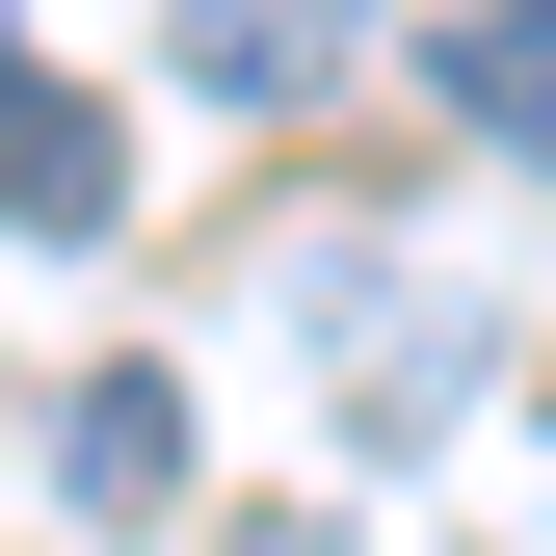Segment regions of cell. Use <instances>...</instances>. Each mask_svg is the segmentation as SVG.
<instances>
[{"label": "cell", "mask_w": 556, "mask_h": 556, "mask_svg": "<svg viewBox=\"0 0 556 556\" xmlns=\"http://www.w3.org/2000/svg\"><path fill=\"white\" fill-rule=\"evenodd\" d=\"M344 53H371V0H186V80L213 106H318Z\"/></svg>", "instance_id": "obj_3"}, {"label": "cell", "mask_w": 556, "mask_h": 556, "mask_svg": "<svg viewBox=\"0 0 556 556\" xmlns=\"http://www.w3.org/2000/svg\"><path fill=\"white\" fill-rule=\"evenodd\" d=\"M425 106L477 132V160H556V0H451V27H425Z\"/></svg>", "instance_id": "obj_2"}, {"label": "cell", "mask_w": 556, "mask_h": 556, "mask_svg": "<svg viewBox=\"0 0 556 556\" xmlns=\"http://www.w3.org/2000/svg\"><path fill=\"white\" fill-rule=\"evenodd\" d=\"M0 213H27V239H106V213H132V132H106L80 80H27V53H0Z\"/></svg>", "instance_id": "obj_1"}, {"label": "cell", "mask_w": 556, "mask_h": 556, "mask_svg": "<svg viewBox=\"0 0 556 556\" xmlns=\"http://www.w3.org/2000/svg\"><path fill=\"white\" fill-rule=\"evenodd\" d=\"M53 477H80L106 530H160V504H186V397H160V371H80V397H53Z\"/></svg>", "instance_id": "obj_4"}]
</instances>
